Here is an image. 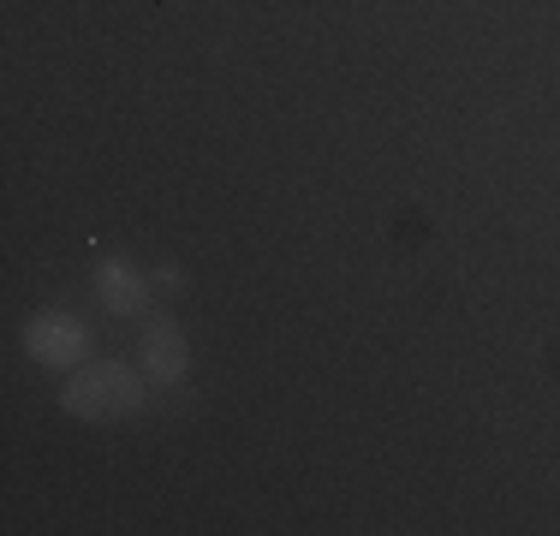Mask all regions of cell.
Instances as JSON below:
<instances>
[{
  "mask_svg": "<svg viewBox=\"0 0 560 536\" xmlns=\"http://www.w3.org/2000/svg\"><path fill=\"white\" fill-rule=\"evenodd\" d=\"M150 287H155V280L143 275V268H131V263H119V257L96 268V299H102V311H108V316H143Z\"/></svg>",
  "mask_w": 560,
  "mask_h": 536,
  "instance_id": "cell-4",
  "label": "cell"
},
{
  "mask_svg": "<svg viewBox=\"0 0 560 536\" xmlns=\"http://www.w3.org/2000/svg\"><path fill=\"white\" fill-rule=\"evenodd\" d=\"M150 280H155V287H162V292H179V287H185V268H173V263H162V268H155Z\"/></svg>",
  "mask_w": 560,
  "mask_h": 536,
  "instance_id": "cell-5",
  "label": "cell"
},
{
  "mask_svg": "<svg viewBox=\"0 0 560 536\" xmlns=\"http://www.w3.org/2000/svg\"><path fill=\"white\" fill-rule=\"evenodd\" d=\"M24 352H31L43 370L72 375L90 358V328L72 311H36L31 322H24Z\"/></svg>",
  "mask_w": 560,
  "mask_h": 536,
  "instance_id": "cell-2",
  "label": "cell"
},
{
  "mask_svg": "<svg viewBox=\"0 0 560 536\" xmlns=\"http://www.w3.org/2000/svg\"><path fill=\"white\" fill-rule=\"evenodd\" d=\"M138 370L150 375L155 387H179L185 375H191V340H185L173 322H150V334H143V346H138Z\"/></svg>",
  "mask_w": 560,
  "mask_h": 536,
  "instance_id": "cell-3",
  "label": "cell"
},
{
  "mask_svg": "<svg viewBox=\"0 0 560 536\" xmlns=\"http://www.w3.org/2000/svg\"><path fill=\"white\" fill-rule=\"evenodd\" d=\"M143 382L150 375L119 364V358H102V364H78L72 382L60 387V411L78 423H119L143 411Z\"/></svg>",
  "mask_w": 560,
  "mask_h": 536,
  "instance_id": "cell-1",
  "label": "cell"
}]
</instances>
